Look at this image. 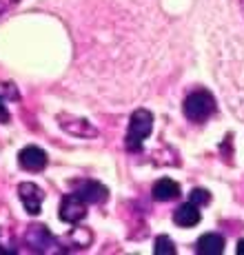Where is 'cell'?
<instances>
[{"instance_id": "obj_2", "label": "cell", "mask_w": 244, "mask_h": 255, "mask_svg": "<svg viewBox=\"0 0 244 255\" xmlns=\"http://www.w3.org/2000/svg\"><path fill=\"white\" fill-rule=\"evenodd\" d=\"M182 109H184V116H187L189 120L202 122L216 111V100H213V96L209 91L200 89V91H193L191 96L184 100Z\"/></svg>"}, {"instance_id": "obj_1", "label": "cell", "mask_w": 244, "mask_h": 255, "mask_svg": "<svg viewBox=\"0 0 244 255\" xmlns=\"http://www.w3.org/2000/svg\"><path fill=\"white\" fill-rule=\"evenodd\" d=\"M153 131V116L146 109H138L133 111L129 122V131H126V149L129 151H138L142 146V140H146Z\"/></svg>"}, {"instance_id": "obj_9", "label": "cell", "mask_w": 244, "mask_h": 255, "mask_svg": "<svg viewBox=\"0 0 244 255\" xmlns=\"http://www.w3.org/2000/svg\"><path fill=\"white\" fill-rule=\"evenodd\" d=\"M195 251L200 255H220L224 251V238L218 233H204L195 244Z\"/></svg>"}, {"instance_id": "obj_16", "label": "cell", "mask_w": 244, "mask_h": 255, "mask_svg": "<svg viewBox=\"0 0 244 255\" xmlns=\"http://www.w3.org/2000/svg\"><path fill=\"white\" fill-rule=\"evenodd\" d=\"M0 253H11V251H7V249H2V247H0Z\"/></svg>"}, {"instance_id": "obj_13", "label": "cell", "mask_w": 244, "mask_h": 255, "mask_svg": "<svg viewBox=\"0 0 244 255\" xmlns=\"http://www.w3.org/2000/svg\"><path fill=\"white\" fill-rule=\"evenodd\" d=\"M0 122H9V111H7V105H4L2 98H0Z\"/></svg>"}, {"instance_id": "obj_8", "label": "cell", "mask_w": 244, "mask_h": 255, "mask_svg": "<svg viewBox=\"0 0 244 255\" xmlns=\"http://www.w3.org/2000/svg\"><path fill=\"white\" fill-rule=\"evenodd\" d=\"M173 222L178 224V227H182V229L195 227V224L200 222V209H198V204L187 202V204H182V207H178V209H175V213H173Z\"/></svg>"}, {"instance_id": "obj_15", "label": "cell", "mask_w": 244, "mask_h": 255, "mask_svg": "<svg viewBox=\"0 0 244 255\" xmlns=\"http://www.w3.org/2000/svg\"><path fill=\"white\" fill-rule=\"evenodd\" d=\"M11 2H16V0H0V9H4V7H9Z\"/></svg>"}, {"instance_id": "obj_5", "label": "cell", "mask_w": 244, "mask_h": 255, "mask_svg": "<svg viewBox=\"0 0 244 255\" xmlns=\"http://www.w3.org/2000/svg\"><path fill=\"white\" fill-rule=\"evenodd\" d=\"M18 198H20L27 213L38 215L40 213V207H42V200H45V193H42L40 186H36L33 182H22L18 186Z\"/></svg>"}, {"instance_id": "obj_6", "label": "cell", "mask_w": 244, "mask_h": 255, "mask_svg": "<svg viewBox=\"0 0 244 255\" xmlns=\"http://www.w3.org/2000/svg\"><path fill=\"white\" fill-rule=\"evenodd\" d=\"M18 164H20L24 171H42L47 166V153L40 146L29 144L18 153Z\"/></svg>"}, {"instance_id": "obj_4", "label": "cell", "mask_w": 244, "mask_h": 255, "mask_svg": "<svg viewBox=\"0 0 244 255\" xmlns=\"http://www.w3.org/2000/svg\"><path fill=\"white\" fill-rule=\"evenodd\" d=\"M24 244L29 247V251L33 253H47L53 247V238L42 224H33L24 233Z\"/></svg>"}, {"instance_id": "obj_7", "label": "cell", "mask_w": 244, "mask_h": 255, "mask_svg": "<svg viewBox=\"0 0 244 255\" xmlns=\"http://www.w3.org/2000/svg\"><path fill=\"white\" fill-rule=\"evenodd\" d=\"M76 195H80L87 204H100L102 200H107V189L100 182H94V180H87V182H80L76 189Z\"/></svg>"}, {"instance_id": "obj_3", "label": "cell", "mask_w": 244, "mask_h": 255, "mask_svg": "<svg viewBox=\"0 0 244 255\" xmlns=\"http://www.w3.org/2000/svg\"><path fill=\"white\" fill-rule=\"evenodd\" d=\"M87 215V202L80 195H65L60 202V220L67 224H78Z\"/></svg>"}, {"instance_id": "obj_10", "label": "cell", "mask_w": 244, "mask_h": 255, "mask_svg": "<svg viewBox=\"0 0 244 255\" xmlns=\"http://www.w3.org/2000/svg\"><path fill=\"white\" fill-rule=\"evenodd\" d=\"M180 195V184L173 182L169 178H162L153 184V198L158 202H169V200H175Z\"/></svg>"}, {"instance_id": "obj_12", "label": "cell", "mask_w": 244, "mask_h": 255, "mask_svg": "<svg viewBox=\"0 0 244 255\" xmlns=\"http://www.w3.org/2000/svg\"><path fill=\"white\" fill-rule=\"evenodd\" d=\"M209 200H211V195H209V191H204V189H193L191 193H189V202L198 204V207L209 204Z\"/></svg>"}, {"instance_id": "obj_14", "label": "cell", "mask_w": 244, "mask_h": 255, "mask_svg": "<svg viewBox=\"0 0 244 255\" xmlns=\"http://www.w3.org/2000/svg\"><path fill=\"white\" fill-rule=\"evenodd\" d=\"M236 251H238V255H244V240H240V242H238V249H236Z\"/></svg>"}, {"instance_id": "obj_11", "label": "cell", "mask_w": 244, "mask_h": 255, "mask_svg": "<svg viewBox=\"0 0 244 255\" xmlns=\"http://www.w3.org/2000/svg\"><path fill=\"white\" fill-rule=\"evenodd\" d=\"M153 253L155 255H175V244L171 242L169 235H160V238L155 240Z\"/></svg>"}]
</instances>
